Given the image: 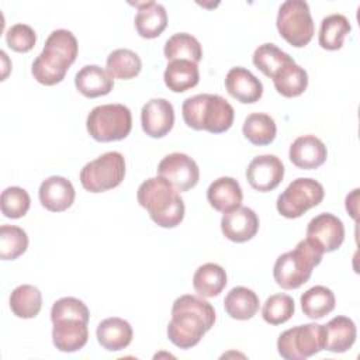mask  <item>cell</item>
<instances>
[{"label": "cell", "instance_id": "6da1fadb", "mask_svg": "<svg viewBox=\"0 0 360 360\" xmlns=\"http://www.w3.org/2000/svg\"><path fill=\"white\" fill-rule=\"evenodd\" d=\"M215 309L201 297L186 294L174 300L172 319L167 325L169 340L180 347L190 349L214 326Z\"/></svg>", "mask_w": 360, "mask_h": 360}, {"label": "cell", "instance_id": "f35d334b", "mask_svg": "<svg viewBox=\"0 0 360 360\" xmlns=\"http://www.w3.org/2000/svg\"><path fill=\"white\" fill-rule=\"evenodd\" d=\"M63 318H75L89 322L90 314L86 304L75 297H63L53 302L51 308V321L55 322Z\"/></svg>", "mask_w": 360, "mask_h": 360}, {"label": "cell", "instance_id": "8d00e7d4", "mask_svg": "<svg viewBox=\"0 0 360 360\" xmlns=\"http://www.w3.org/2000/svg\"><path fill=\"white\" fill-rule=\"evenodd\" d=\"M294 311L292 297L288 294H273L263 304L262 316L270 325H281L294 315Z\"/></svg>", "mask_w": 360, "mask_h": 360}, {"label": "cell", "instance_id": "7a4b0ae2", "mask_svg": "<svg viewBox=\"0 0 360 360\" xmlns=\"http://www.w3.org/2000/svg\"><path fill=\"white\" fill-rule=\"evenodd\" d=\"M79 51L77 39L69 30H55L45 41L42 52L34 59L31 73L45 86H53L65 79Z\"/></svg>", "mask_w": 360, "mask_h": 360}, {"label": "cell", "instance_id": "ffe728a7", "mask_svg": "<svg viewBox=\"0 0 360 360\" xmlns=\"http://www.w3.org/2000/svg\"><path fill=\"white\" fill-rule=\"evenodd\" d=\"M243 198L242 188L233 177H218L207 190V200L210 205L219 212H229L240 207Z\"/></svg>", "mask_w": 360, "mask_h": 360}, {"label": "cell", "instance_id": "2e32d148", "mask_svg": "<svg viewBox=\"0 0 360 360\" xmlns=\"http://www.w3.org/2000/svg\"><path fill=\"white\" fill-rule=\"evenodd\" d=\"M52 323V342L58 350L65 353H73L80 350L87 343L89 322L75 318H63Z\"/></svg>", "mask_w": 360, "mask_h": 360}, {"label": "cell", "instance_id": "d6986e66", "mask_svg": "<svg viewBox=\"0 0 360 360\" xmlns=\"http://www.w3.org/2000/svg\"><path fill=\"white\" fill-rule=\"evenodd\" d=\"M226 91L243 104H252L260 100L263 94L262 82L242 66L232 68L225 77Z\"/></svg>", "mask_w": 360, "mask_h": 360}, {"label": "cell", "instance_id": "ac0fdd59", "mask_svg": "<svg viewBox=\"0 0 360 360\" xmlns=\"http://www.w3.org/2000/svg\"><path fill=\"white\" fill-rule=\"evenodd\" d=\"M288 156L298 169L312 170L325 163L328 150L325 143L315 135H302L291 143Z\"/></svg>", "mask_w": 360, "mask_h": 360}, {"label": "cell", "instance_id": "1f68e13d", "mask_svg": "<svg viewBox=\"0 0 360 360\" xmlns=\"http://www.w3.org/2000/svg\"><path fill=\"white\" fill-rule=\"evenodd\" d=\"M163 53L167 60L184 59L198 63L202 58V48L198 39L191 34L177 32L166 41Z\"/></svg>", "mask_w": 360, "mask_h": 360}, {"label": "cell", "instance_id": "44dd1931", "mask_svg": "<svg viewBox=\"0 0 360 360\" xmlns=\"http://www.w3.org/2000/svg\"><path fill=\"white\" fill-rule=\"evenodd\" d=\"M138 13L135 15V28L142 38L152 39L159 37L167 25L166 8L156 1L135 3Z\"/></svg>", "mask_w": 360, "mask_h": 360}, {"label": "cell", "instance_id": "603a6c76", "mask_svg": "<svg viewBox=\"0 0 360 360\" xmlns=\"http://www.w3.org/2000/svg\"><path fill=\"white\" fill-rule=\"evenodd\" d=\"M76 89L89 98L108 94L114 87V79L97 65L83 66L75 76Z\"/></svg>", "mask_w": 360, "mask_h": 360}, {"label": "cell", "instance_id": "3957f363", "mask_svg": "<svg viewBox=\"0 0 360 360\" xmlns=\"http://www.w3.org/2000/svg\"><path fill=\"white\" fill-rule=\"evenodd\" d=\"M138 202L162 228H174L184 218V202L179 191L163 177L145 180L136 191Z\"/></svg>", "mask_w": 360, "mask_h": 360}, {"label": "cell", "instance_id": "4fadbf2b", "mask_svg": "<svg viewBox=\"0 0 360 360\" xmlns=\"http://www.w3.org/2000/svg\"><path fill=\"white\" fill-rule=\"evenodd\" d=\"M307 238L318 245L323 253L333 252L339 249L345 240L343 222L333 214L322 212L309 221Z\"/></svg>", "mask_w": 360, "mask_h": 360}, {"label": "cell", "instance_id": "9c48e42d", "mask_svg": "<svg viewBox=\"0 0 360 360\" xmlns=\"http://www.w3.org/2000/svg\"><path fill=\"white\" fill-rule=\"evenodd\" d=\"M325 349V328L305 323L284 330L277 339V352L285 360H304Z\"/></svg>", "mask_w": 360, "mask_h": 360}, {"label": "cell", "instance_id": "d590c367", "mask_svg": "<svg viewBox=\"0 0 360 360\" xmlns=\"http://www.w3.org/2000/svg\"><path fill=\"white\" fill-rule=\"evenodd\" d=\"M28 248L27 232L15 225H1L0 228V259L14 260Z\"/></svg>", "mask_w": 360, "mask_h": 360}, {"label": "cell", "instance_id": "8fae6325", "mask_svg": "<svg viewBox=\"0 0 360 360\" xmlns=\"http://www.w3.org/2000/svg\"><path fill=\"white\" fill-rule=\"evenodd\" d=\"M158 176L166 179L177 191L193 188L200 180V169L193 158L173 152L166 155L158 165Z\"/></svg>", "mask_w": 360, "mask_h": 360}, {"label": "cell", "instance_id": "8992f818", "mask_svg": "<svg viewBox=\"0 0 360 360\" xmlns=\"http://www.w3.org/2000/svg\"><path fill=\"white\" fill-rule=\"evenodd\" d=\"M86 127L90 136L98 142L121 141L131 132L132 115L124 104H103L89 112Z\"/></svg>", "mask_w": 360, "mask_h": 360}, {"label": "cell", "instance_id": "836d02e7", "mask_svg": "<svg viewBox=\"0 0 360 360\" xmlns=\"http://www.w3.org/2000/svg\"><path fill=\"white\" fill-rule=\"evenodd\" d=\"M107 73L112 79H121L128 80L139 75L142 69V62L138 53H135L131 49L120 48L112 51L105 62Z\"/></svg>", "mask_w": 360, "mask_h": 360}, {"label": "cell", "instance_id": "4316f807", "mask_svg": "<svg viewBox=\"0 0 360 360\" xmlns=\"http://www.w3.org/2000/svg\"><path fill=\"white\" fill-rule=\"evenodd\" d=\"M226 273L217 263H205L200 266L193 276V287L201 297L212 298L222 292L226 285Z\"/></svg>", "mask_w": 360, "mask_h": 360}, {"label": "cell", "instance_id": "484cf974", "mask_svg": "<svg viewBox=\"0 0 360 360\" xmlns=\"http://www.w3.org/2000/svg\"><path fill=\"white\" fill-rule=\"evenodd\" d=\"M259 297L248 287H233L224 300L226 314L238 321H248L259 311Z\"/></svg>", "mask_w": 360, "mask_h": 360}, {"label": "cell", "instance_id": "cb8c5ba5", "mask_svg": "<svg viewBox=\"0 0 360 360\" xmlns=\"http://www.w3.org/2000/svg\"><path fill=\"white\" fill-rule=\"evenodd\" d=\"M325 328V349L332 353H345L356 342V323L343 315L332 318Z\"/></svg>", "mask_w": 360, "mask_h": 360}, {"label": "cell", "instance_id": "7402d4cb", "mask_svg": "<svg viewBox=\"0 0 360 360\" xmlns=\"http://www.w3.org/2000/svg\"><path fill=\"white\" fill-rule=\"evenodd\" d=\"M96 336L101 347L108 352H118L131 343L134 332L129 322L118 316H111L98 323Z\"/></svg>", "mask_w": 360, "mask_h": 360}, {"label": "cell", "instance_id": "4dcf8cb0", "mask_svg": "<svg viewBox=\"0 0 360 360\" xmlns=\"http://www.w3.org/2000/svg\"><path fill=\"white\" fill-rule=\"evenodd\" d=\"M242 132L245 138L257 146L270 145L277 132L274 120L264 112H252L245 118Z\"/></svg>", "mask_w": 360, "mask_h": 360}, {"label": "cell", "instance_id": "52a82bcc", "mask_svg": "<svg viewBox=\"0 0 360 360\" xmlns=\"http://www.w3.org/2000/svg\"><path fill=\"white\" fill-rule=\"evenodd\" d=\"M276 25L280 35L295 48L308 45L315 34L309 6L304 0L284 1L278 8Z\"/></svg>", "mask_w": 360, "mask_h": 360}, {"label": "cell", "instance_id": "5bb4252c", "mask_svg": "<svg viewBox=\"0 0 360 360\" xmlns=\"http://www.w3.org/2000/svg\"><path fill=\"white\" fill-rule=\"evenodd\" d=\"M142 129L150 138H163L174 124V110L165 98H150L141 110Z\"/></svg>", "mask_w": 360, "mask_h": 360}, {"label": "cell", "instance_id": "ab89813d", "mask_svg": "<svg viewBox=\"0 0 360 360\" xmlns=\"http://www.w3.org/2000/svg\"><path fill=\"white\" fill-rule=\"evenodd\" d=\"M6 42L15 52H28L37 42V34L27 24H14L6 32Z\"/></svg>", "mask_w": 360, "mask_h": 360}, {"label": "cell", "instance_id": "5b68a950", "mask_svg": "<svg viewBox=\"0 0 360 360\" xmlns=\"http://www.w3.org/2000/svg\"><path fill=\"white\" fill-rule=\"evenodd\" d=\"M323 252L311 239L300 240L294 250L280 255L273 267V277L277 285L284 290H295L305 284L312 269L322 262Z\"/></svg>", "mask_w": 360, "mask_h": 360}, {"label": "cell", "instance_id": "d4e9b609", "mask_svg": "<svg viewBox=\"0 0 360 360\" xmlns=\"http://www.w3.org/2000/svg\"><path fill=\"white\" fill-rule=\"evenodd\" d=\"M163 79L169 90L174 93L187 91L198 84V80H200L198 66L197 63L184 60V59L170 60L165 69Z\"/></svg>", "mask_w": 360, "mask_h": 360}, {"label": "cell", "instance_id": "277c9868", "mask_svg": "<svg viewBox=\"0 0 360 360\" xmlns=\"http://www.w3.org/2000/svg\"><path fill=\"white\" fill-rule=\"evenodd\" d=\"M184 122L197 131L222 134L228 131L235 118L233 107L219 94H197L184 100L181 105Z\"/></svg>", "mask_w": 360, "mask_h": 360}, {"label": "cell", "instance_id": "9a60e30c", "mask_svg": "<svg viewBox=\"0 0 360 360\" xmlns=\"http://www.w3.org/2000/svg\"><path fill=\"white\" fill-rule=\"evenodd\" d=\"M221 231L232 242H248L259 231V217L249 207H238L222 215Z\"/></svg>", "mask_w": 360, "mask_h": 360}, {"label": "cell", "instance_id": "74e56055", "mask_svg": "<svg viewBox=\"0 0 360 360\" xmlns=\"http://www.w3.org/2000/svg\"><path fill=\"white\" fill-rule=\"evenodd\" d=\"M1 212L4 217L11 218V219H17L24 217L31 205V198L28 195V193L17 186H11L7 187L3 193H1Z\"/></svg>", "mask_w": 360, "mask_h": 360}, {"label": "cell", "instance_id": "f1b7e54d", "mask_svg": "<svg viewBox=\"0 0 360 360\" xmlns=\"http://www.w3.org/2000/svg\"><path fill=\"white\" fill-rule=\"evenodd\" d=\"M42 307V294L41 291L31 285L22 284L13 290L10 295V308L13 314L22 319L35 318Z\"/></svg>", "mask_w": 360, "mask_h": 360}, {"label": "cell", "instance_id": "f546056e", "mask_svg": "<svg viewBox=\"0 0 360 360\" xmlns=\"http://www.w3.org/2000/svg\"><path fill=\"white\" fill-rule=\"evenodd\" d=\"M335 295L325 285H314L301 295V308L304 315L311 319H321L335 309Z\"/></svg>", "mask_w": 360, "mask_h": 360}, {"label": "cell", "instance_id": "d6a6232c", "mask_svg": "<svg viewBox=\"0 0 360 360\" xmlns=\"http://www.w3.org/2000/svg\"><path fill=\"white\" fill-rule=\"evenodd\" d=\"M352 25L343 14H330L321 21L318 41L323 49L336 51L343 46L345 37L350 32Z\"/></svg>", "mask_w": 360, "mask_h": 360}, {"label": "cell", "instance_id": "7c38bea8", "mask_svg": "<svg viewBox=\"0 0 360 360\" xmlns=\"http://www.w3.org/2000/svg\"><path fill=\"white\" fill-rule=\"evenodd\" d=\"M284 177V165L276 155H260L250 160L246 180L252 188L266 193L274 190Z\"/></svg>", "mask_w": 360, "mask_h": 360}, {"label": "cell", "instance_id": "e0dca14e", "mask_svg": "<svg viewBox=\"0 0 360 360\" xmlns=\"http://www.w3.org/2000/svg\"><path fill=\"white\" fill-rule=\"evenodd\" d=\"M39 202L51 212H62L75 201L73 184L62 176H51L45 179L38 190Z\"/></svg>", "mask_w": 360, "mask_h": 360}, {"label": "cell", "instance_id": "ba28073f", "mask_svg": "<svg viewBox=\"0 0 360 360\" xmlns=\"http://www.w3.org/2000/svg\"><path fill=\"white\" fill-rule=\"evenodd\" d=\"M125 177V159L112 150L100 155L80 170V183L90 193H103L115 188Z\"/></svg>", "mask_w": 360, "mask_h": 360}, {"label": "cell", "instance_id": "e575fe53", "mask_svg": "<svg viewBox=\"0 0 360 360\" xmlns=\"http://www.w3.org/2000/svg\"><path fill=\"white\" fill-rule=\"evenodd\" d=\"M294 59L284 51H281L274 44H263L256 48L253 52V65L267 77L273 79L276 73L292 62Z\"/></svg>", "mask_w": 360, "mask_h": 360}, {"label": "cell", "instance_id": "83f0119b", "mask_svg": "<svg viewBox=\"0 0 360 360\" xmlns=\"http://www.w3.org/2000/svg\"><path fill=\"white\" fill-rule=\"evenodd\" d=\"M276 90L284 97L301 96L308 86V75L304 68L295 63V60L283 66L273 77Z\"/></svg>", "mask_w": 360, "mask_h": 360}, {"label": "cell", "instance_id": "30bf717a", "mask_svg": "<svg viewBox=\"0 0 360 360\" xmlns=\"http://www.w3.org/2000/svg\"><path fill=\"white\" fill-rule=\"evenodd\" d=\"M323 195L325 190L319 181L311 177H298L278 195L276 207L283 217L292 219L316 207Z\"/></svg>", "mask_w": 360, "mask_h": 360}]
</instances>
